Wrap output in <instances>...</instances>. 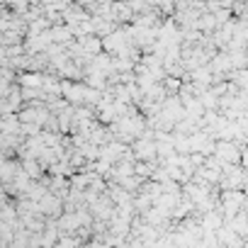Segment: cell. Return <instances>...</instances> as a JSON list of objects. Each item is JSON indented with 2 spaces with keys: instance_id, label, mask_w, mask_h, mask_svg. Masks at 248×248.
Returning <instances> with one entry per match:
<instances>
[{
  "instance_id": "3957f363",
  "label": "cell",
  "mask_w": 248,
  "mask_h": 248,
  "mask_svg": "<svg viewBox=\"0 0 248 248\" xmlns=\"http://www.w3.org/2000/svg\"><path fill=\"white\" fill-rule=\"evenodd\" d=\"M22 166H20V161H15V158H5L3 163H0V185H8V183H13V178H15V173L20 170Z\"/></svg>"
},
{
  "instance_id": "277c9868",
  "label": "cell",
  "mask_w": 248,
  "mask_h": 248,
  "mask_svg": "<svg viewBox=\"0 0 248 248\" xmlns=\"http://www.w3.org/2000/svg\"><path fill=\"white\" fill-rule=\"evenodd\" d=\"M20 166H22V170L32 178V180H42L46 173H44V166L37 161V158H20Z\"/></svg>"
},
{
  "instance_id": "6da1fadb",
  "label": "cell",
  "mask_w": 248,
  "mask_h": 248,
  "mask_svg": "<svg viewBox=\"0 0 248 248\" xmlns=\"http://www.w3.org/2000/svg\"><path fill=\"white\" fill-rule=\"evenodd\" d=\"M37 209L44 214V217H51V219H56L61 212H63V200L59 197V195H54V192H44L39 200H37Z\"/></svg>"
},
{
  "instance_id": "7a4b0ae2",
  "label": "cell",
  "mask_w": 248,
  "mask_h": 248,
  "mask_svg": "<svg viewBox=\"0 0 248 248\" xmlns=\"http://www.w3.org/2000/svg\"><path fill=\"white\" fill-rule=\"evenodd\" d=\"M129 149L134 151V158L137 161H151V163H156V144H154V139L137 137Z\"/></svg>"
},
{
  "instance_id": "5b68a950",
  "label": "cell",
  "mask_w": 248,
  "mask_h": 248,
  "mask_svg": "<svg viewBox=\"0 0 248 248\" xmlns=\"http://www.w3.org/2000/svg\"><path fill=\"white\" fill-rule=\"evenodd\" d=\"M170 141H173V149H175V154H190V137H187V134L173 132Z\"/></svg>"
}]
</instances>
